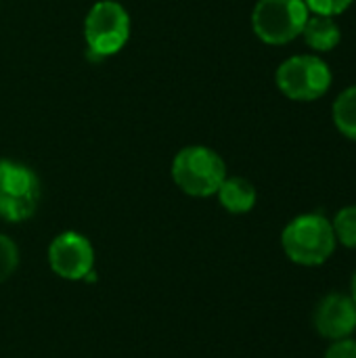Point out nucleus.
Listing matches in <instances>:
<instances>
[{
    "label": "nucleus",
    "mask_w": 356,
    "mask_h": 358,
    "mask_svg": "<svg viewBox=\"0 0 356 358\" xmlns=\"http://www.w3.org/2000/svg\"><path fill=\"white\" fill-rule=\"evenodd\" d=\"M338 245L356 250V206H344L332 218Z\"/></svg>",
    "instance_id": "nucleus-12"
},
{
    "label": "nucleus",
    "mask_w": 356,
    "mask_h": 358,
    "mask_svg": "<svg viewBox=\"0 0 356 358\" xmlns=\"http://www.w3.org/2000/svg\"><path fill=\"white\" fill-rule=\"evenodd\" d=\"M355 0H304L311 13L315 15H327V17H338L346 13L353 6Z\"/></svg>",
    "instance_id": "nucleus-14"
},
{
    "label": "nucleus",
    "mask_w": 356,
    "mask_h": 358,
    "mask_svg": "<svg viewBox=\"0 0 356 358\" xmlns=\"http://www.w3.org/2000/svg\"><path fill=\"white\" fill-rule=\"evenodd\" d=\"M281 248L287 260L298 266H323L338 248L334 224L321 212L300 214L283 227Z\"/></svg>",
    "instance_id": "nucleus-1"
},
{
    "label": "nucleus",
    "mask_w": 356,
    "mask_h": 358,
    "mask_svg": "<svg viewBox=\"0 0 356 358\" xmlns=\"http://www.w3.org/2000/svg\"><path fill=\"white\" fill-rule=\"evenodd\" d=\"M0 4H2V0H0Z\"/></svg>",
    "instance_id": "nucleus-17"
},
{
    "label": "nucleus",
    "mask_w": 356,
    "mask_h": 358,
    "mask_svg": "<svg viewBox=\"0 0 356 358\" xmlns=\"http://www.w3.org/2000/svg\"><path fill=\"white\" fill-rule=\"evenodd\" d=\"M350 298L355 300V304H356V271H355V275H353V279H350Z\"/></svg>",
    "instance_id": "nucleus-16"
},
{
    "label": "nucleus",
    "mask_w": 356,
    "mask_h": 358,
    "mask_svg": "<svg viewBox=\"0 0 356 358\" xmlns=\"http://www.w3.org/2000/svg\"><path fill=\"white\" fill-rule=\"evenodd\" d=\"M308 15L304 0H258L252 10V29L264 44L283 46L302 34Z\"/></svg>",
    "instance_id": "nucleus-6"
},
{
    "label": "nucleus",
    "mask_w": 356,
    "mask_h": 358,
    "mask_svg": "<svg viewBox=\"0 0 356 358\" xmlns=\"http://www.w3.org/2000/svg\"><path fill=\"white\" fill-rule=\"evenodd\" d=\"M300 36L308 48L317 52H332L342 42V27L334 17L311 13Z\"/></svg>",
    "instance_id": "nucleus-9"
},
{
    "label": "nucleus",
    "mask_w": 356,
    "mask_h": 358,
    "mask_svg": "<svg viewBox=\"0 0 356 358\" xmlns=\"http://www.w3.org/2000/svg\"><path fill=\"white\" fill-rule=\"evenodd\" d=\"M48 266L65 281H84L94 271V248L78 231L59 233L48 245Z\"/></svg>",
    "instance_id": "nucleus-7"
},
{
    "label": "nucleus",
    "mask_w": 356,
    "mask_h": 358,
    "mask_svg": "<svg viewBox=\"0 0 356 358\" xmlns=\"http://www.w3.org/2000/svg\"><path fill=\"white\" fill-rule=\"evenodd\" d=\"M216 197L229 214H248L258 201V191L252 180L243 176H227L216 191Z\"/></svg>",
    "instance_id": "nucleus-10"
},
{
    "label": "nucleus",
    "mask_w": 356,
    "mask_h": 358,
    "mask_svg": "<svg viewBox=\"0 0 356 358\" xmlns=\"http://www.w3.org/2000/svg\"><path fill=\"white\" fill-rule=\"evenodd\" d=\"M19 266V248L17 243L0 233V283L8 281Z\"/></svg>",
    "instance_id": "nucleus-13"
},
{
    "label": "nucleus",
    "mask_w": 356,
    "mask_h": 358,
    "mask_svg": "<svg viewBox=\"0 0 356 358\" xmlns=\"http://www.w3.org/2000/svg\"><path fill=\"white\" fill-rule=\"evenodd\" d=\"M332 117L342 136L356 143V84L344 88L332 107Z\"/></svg>",
    "instance_id": "nucleus-11"
},
{
    "label": "nucleus",
    "mask_w": 356,
    "mask_h": 358,
    "mask_svg": "<svg viewBox=\"0 0 356 358\" xmlns=\"http://www.w3.org/2000/svg\"><path fill=\"white\" fill-rule=\"evenodd\" d=\"M334 73L319 55H294L275 71V84L283 96L296 103H313L327 94Z\"/></svg>",
    "instance_id": "nucleus-3"
},
{
    "label": "nucleus",
    "mask_w": 356,
    "mask_h": 358,
    "mask_svg": "<svg viewBox=\"0 0 356 358\" xmlns=\"http://www.w3.org/2000/svg\"><path fill=\"white\" fill-rule=\"evenodd\" d=\"M323 358H356V340L344 338V340L329 342Z\"/></svg>",
    "instance_id": "nucleus-15"
},
{
    "label": "nucleus",
    "mask_w": 356,
    "mask_h": 358,
    "mask_svg": "<svg viewBox=\"0 0 356 358\" xmlns=\"http://www.w3.org/2000/svg\"><path fill=\"white\" fill-rule=\"evenodd\" d=\"M40 203V178L17 162L0 159V218L4 222L29 220Z\"/></svg>",
    "instance_id": "nucleus-5"
},
{
    "label": "nucleus",
    "mask_w": 356,
    "mask_h": 358,
    "mask_svg": "<svg viewBox=\"0 0 356 358\" xmlns=\"http://www.w3.org/2000/svg\"><path fill=\"white\" fill-rule=\"evenodd\" d=\"M313 325L327 342L353 338L356 331V304L350 294H325L313 310Z\"/></svg>",
    "instance_id": "nucleus-8"
},
{
    "label": "nucleus",
    "mask_w": 356,
    "mask_h": 358,
    "mask_svg": "<svg viewBox=\"0 0 356 358\" xmlns=\"http://www.w3.org/2000/svg\"><path fill=\"white\" fill-rule=\"evenodd\" d=\"M174 185L189 197H212L225 182L227 164L218 151L206 145L183 147L170 168Z\"/></svg>",
    "instance_id": "nucleus-2"
},
{
    "label": "nucleus",
    "mask_w": 356,
    "mask_h": 358,
    "mask_svg": "<svg viewBox=\"0 0 356 358\" xmlns=\"http://www.w3.org/2000/svg\"><path fill=\"white\" fill-rule=\"evenodd\" d=\"M130 15L115 0H99L90 6L84 19V40L88 55L107 59L118 55L130 38Z\"/></svg>",
    "instance_id": "nucleus-4"
}]
</instances>
